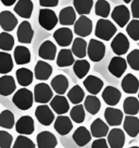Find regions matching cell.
Returning <instances> with one entry per match:
<instances>
[{
	"label": "cell",
	"mask_w": 139,
	"mask_h": 148,
	"mask_svg": "<svg viewBox=\"0 0 139 148\" xmlns=\"http://www.w3.org/2000/svg\"><path fill=\"white\" fill-rule=\"evenodd\" d=\"M38 148H55L58 144L56 136L49 131H42L36 136Z\"/></svg>",
	"instance_id": "d6986e66"
},
{
	"label": "cell",
	"mask_w": 139,
	"mask_h": 148,
	"mask_svg": "<svg viewBox=\"0 0 139 148\" xmlns=\"http://www.w3.org/2000/svg\"><path fill=\"white\" fill-rule=\"evenodd\" d=\"M126 26V32L129 37L133 39L134 41H139V20H131Z\"/></svg>",
	"instance_id": "bcb514c9"
},
{
	"label": "cell",
	"mask_w": 139,
	"mask_h": 148,
	"mask_svg": "<svg viewBox=\"0 0 139 148\" xmlns=\"http://www.w3.org/2000/svg\"><path fill=\"white\" fill-rule=\"evenodd\" d=\"M123 1L126 3V4H130V3L133 1V0H123Z\"/></svg>",
	"instance_id": "11a10c76"
},
{
	"label": "cell",
	"mask_w": 139,
	"mask_h": 148,
	"mask_svg": "<svg viewBox=\"0 0 139 148\" xmlns=\"http://www.w3.org/2000/svg\"><path fill=\"white\" fill-rule=\"evenodd\" d=\"M16 80L23 87L29 86L33 82V72L27 68H20L16 70Z\"/></svg>",
	"instance_id": "d590c367"
},
{
	"label": "cell",
	"mask_w": 139,
	"mask_h": 148,
	"mask_svg": "<svg viewBox=\"0 0 139 148\" xmlns=\"http://www.w3.org/2000/svg\"><path fill=\"white\" fill-rule=\"evenodd\" d=\"M12 148H35V143L25 135H20L16 138Z\"/></svg>",
	"instance_id": "c3c4849f"
},
{
	"label": "cell",
	"mask_w": 139,
	"mask_h": 148,
	"mask_svg": "<svg viewBox=\"0 0 139 148\" xmlns=\"http://www.w3.org/2000/svg\"><path fill=\"white\" fill-rule=\"evenodd\" d=\"M39 4L43 8H54L59 4V0H39Z\"/></svg>",
	"instance_id": "f5cc1de1"
},
{
	"label": "cell",
	"mask_w": 139,
	"mask_h": 148,
	"mask_svg": "<svg viewBox=\"0 0 139 148\" xmlns=\"http://www.w3.org/2000/svg\"><path fill=\"white\" fill-rule=\"evenodd\" d=\"M1 3L6 7H11L12 5H14L17 0H0Z\"/></svg>",
	"instance_id": "db71d44e"
},
{
	"label": "cell",
	"mask_w": 139,
	"mask_h": 148,
	"mask_svg": "<svg viewBox=\"0 0 139 148\" xmlns=\"http://www.w3.org/2000/svg\"><path fill=\"white\" fill-rule=\"evenodd\" d=\"M53 38L60 47L65 48L72 44L73 32L69 28H60L54 32Z\"/></svg>",
	"instance_id": "ac0fdd59"
},
{
	"label": "cell",
	"mask_w": 139,
	"mask_h": 148,
	"mask_svg": "<svg viewBox=\"0 0 139 148\" xmlns=\"http://www.w3.org/2000/svg\"><path fill=\"white\" fill-rule=\"evenodd\" d=\"M123 129L129 137H137L139 134V118L127 115L123 121Z\"/></svg>",
	"instance_id": "484cf974"
},
{
	"label": "cell",
	"mask_w": 139,
	"mask_h": 148,
	"mask_svg": "<svg viewBox=\"0 0 139 148\" xmlns=\"http://www.w3.org/2000/svg\"><path fill=\"white\" fill-rule=\"evenodd\" d=\"M72 139L79 147H83L91 142L92 135L85 126H80L73 133Z\"/></svg>",
	"instance_id": "4316f807"
},
{
	"label": "cell",
	"mask_w": 139,
	"mask_h": 148,
	"mask_svg": "<svg viewBox=\"0 0 139 148\" xmlns=\"http://www.w3.org/2000/svg\"><path fill=\"white\" fill-rule=\"evenodd\" d=\"M38 54L40 58H42L43 60L53 61L57 55V47L50 40H46L41 44L38 50Z\"/></svg>",
	"instance_id": "44dd1931"
},
{
	"label": "cell",
	"mask_w": 139,
	"mask_h": 148,
	"mask_svg": "<svg viewBox=\"0 0 139 148\" xmlns=\"http://www.w3.org/2000/svg\"><path fill=\"white\" fill-rule=\"evenodd\" d=\"M108 132H109V125L105 122H103V120H101L100 118H97L91 123L90 133L92 137L96 138V139L106 137Z\"/></svg>",
	"instance_id": "f546056e"
},
{
	"label": "cell",
	"mask_w": 139,
	"mask_h": 148,
	"mask_svg": "<svg viewBox=\"0 0 139 148\" xmlns=\"http://www.w3.org/2000/svg\"><path fill=\"white\" fill-rule=\"evenodd\" d=\"M73 8L80 15H88L92 11L94 0H73Z\"/></svg>",
	"instance_id": "74e56055"
},
{
	"label": "cell",
	"mask_w": 139,
	"mask_h": 148,
	"mask_svg": "<svg viewBox=\"0 0 139 148\" xmlns=\"http://www.w3.org/2000/svg\"><path fill=\"white\" fill-rule=\"evenodd\" d=\"M75 62V58L71 49H61L56 58L57 66L59 68H67V66H72Z\"/></svg>",
	"instance_id": "d6a6232c"
},
{
	"label": "cell",
	"mask_w": 139,
	"mask_h": 148,
	"mask_svg": "<svg viewBox=\"0 0 139 148\" xmlns=\"http://www.w3.org/2000/svg\"><path fill=\"white\" fill-rule=\"evenodd\" d=\"M91 148H110L107 143V140H104V138H99L95 140L92 143Z\"/></svg>",
	"instance_id": "816d5d0a"
},
{
	"label": "cell",
	"mask_w": 139,
	"mask_h": 148,
	"mask_svg": "<svg viewBox=\"0 0 139 148\" xmlns=\"http://www.w3.org/2000/svg\"><path fill=\"white\" fill-rule=\"evenodd\" d=\"M123 111L126 115L135 116L139 112V100L134 96L127 97L123 102Z\"/></svg>",
	"instance_id": "8d00e7d4"
},
{
	"label": "cell",
	"mask_w": 139,
	"mask_h": 148,
	"mask_svg": "<svg viewBox=\"0 0 139 148\" xmlns=\"http://www.w3.org/2000/svg\"><path fill=\"white\" fill-rule=\"evenodd\" d=\"M70 119L76 123H82L85 120V109L81 103L75 105L70 110Z\"/></svg>",
	"instance_id": "ee69618b"
},
{
	"label": "cell",
	"mask_w": 139,
	"mask_h": 148,
	"mask_svg": "<svg viewBox=\"0 0 139 148\" xmlns=\"http://www.w3.org/2000/svg\"><path fill=\"white\" fill-rule=\"evenodd\" d=\"M15 124L14 115L11 110H3L0 113V127L6 129L13 128Z\"/></svg>",
	"instance_id": "b9f144b4"
},
{
	"label": "cell",
	"mask_w": 139,
	"mask_h": 148,
	"mask_svg": "<svg viewBox=\"0 0 139 148\" xmlns=\"http://www.w3.org/2000/svg\"><path fill=\"white\" fill-rule=\"evenodd\" d=\"M13 137L12 134L4 130H0V148H11Z\"/></svg>",
	"instance_id": "681fc988"
},
{
	"label": "cell",
	"mask_w": 139,
	"mask_h": 148,
	"mask_svg": "<svg viewBox=\"0 0 139 148\" xmlns=\"http://www.w3.org/2000/svg\"><path fill=\"white\" fill-rule=\"evenodd\" d=\"M33 8H34V6H33L31 0H18L14 8H13V11L20 17L29 19L31 17Z\"/></svg>",
	"instance_id": "d4e9b609"
},
{
	"label": "cell",
	"mask_w": 139,
	"mask_h": 148,
	"mask_svg": "<svg viewBox=\"0 0 139 148\" xmlns=\"http://www.w3.org/2000/svg\"><path fill=\"white\" fill-rule=\"evenodd\" d=\"M34 114L37 121L42 125L45 126H49L54 122V119H55L53 110L46 103H44V105H40L37 106Z\"/></svg>",
	"instance_id": "9c48e42d"
},
{
	"label": "cell",
	"mask_w": 139,
	"mask_h": 148,
	"mask_svg": "<svg viewBox=\"0 0 139 148\" xmlns=\"http://www.w3.org/2000/svg\"><path fill=\"white\" fill-rule=\"evenodd\" d=\"M101 97H102V99L106 105H108L109 106H114L118 105V103L120 102L122 94L120 90L117 88V87L108 86L103 89Z\"/></svg>",
	"instance_id": "5bb4252c"
},
{
	"label": "cell",
	"mask_w": 139,
	"mask_h": 148,
	"mask_svg": "<svg viewBox=\"0 0 139 148\" xmlns=\"http://www.w3.org/2000/svg\"><path fill=\"white\" fill-rule=\"evenodd\" d=\"M53 97V90L51 86L46 83H39L34 86L33 91V99L34 102L38 103H47Z\"/></svg>",
	"instance_id": "5b68a950"
},
{
	"label": "cell",
	"mask_w": 139,
	"mask_h": 148,
	"mask_svg": "<svg viewBox=\"0 0 139 148\" xmlns=\"http://www.w3.org/2000/svg\"><path fill=\"white\" fill-rule=\"evenodd\" d=\"M14 47V38L9 32H3L0 33V49L10 52Z\"/></svg>",
	"instance_id": "f6af8a7d"
},
{
	"label": "cell",
	"mask_w": 139,
	"mask_h": 148,
	"mask_svg": "<svg viewBox=\"0 0 139 148\" xmlns=\"http://www.w3.org/2000/svg\"><path fill=\"white\" fill-rule=\"evenodd\" d=\"M107 143L110 148H123L125 144V132L120 128H113L107 134Z\"/></svg>",
	"instance_id": "4fadbf2b"
},
{
	"label": "cell",
	"mask_w": 139,
	"mask_h": 148,
	"mask_svg": "<svg viewBox=\"0 0 139 148\" xmlns=\"http://www.w3.org/2000/svg\"><path fill=\"white\" fill-rule=\"evenodd\" d=\"M16 90V83L12 76L4 74L0 77V95L10 96Z\"/></svg>",
	"instance_id": "f1b7e54d"
},
{
	"label": "cell",
	"mask_w": 139,
	"mask_h": 148,
	"mask_svg": "<svg viewBox=\"0 0 139 148\" xmlns=\"http://www.w3.org/2000/svg\"><path fill=\"white\" fill-rule=\"evenodd\" d=\"M87 50V42L81 37H77L72 41V51L73 55L76 56L79 59H83L85 58L87 55L86 53Z\"/></svg>",
	"instance_id": "836d02e7"
},
{
	"label": "cell",
	"mask_w": 139,
	"mask_h": 148,
	"mask_svg": "<svg viewBox=\"0 0 139 148\" xmlns=\"http://www.w3.org/2000/svg\"><path fill=\"white\" fill-rule=\"evenodd\" d=\"M12 69L13 61L10 52L0 51V74H8Z\"/></svg>",
	"instance_id": "ab89813d"
},
{
	"label": "cell",
	"mask_w": 139,
	"mask_h": 148,
	"mask_svg": "<svg viewBox=\"0 0 139 148\" xmlns=\"http://www.w3.org/2000/svg\"><path fill=\"white\" fill-rule=\"evenodd\" d=\"M127 66L128 64L126 59L122 58L121 56H114L111 59L108 66V70L113 76L120 78L127 70Z\"/></svg>",
	"instance_id": "8fae6325"
},
{
	"label": "cell",
	"mask_w": 139,
	"mask_h": 148,
	"mask_svg": "<svg viewBox=\"0 0 139 148\" xmlns=\"http://www.w3.org/2000/svg\"><path fill=\"white\" fill-rule=\"evenodd\" d=\"M130 10L125 5H118L114 8L111 12V17L114 20V22L119 27L124 28L130 21L131 13Z\"/></svg>",
	"instance_id": "52a82bcc"
},
{
	"label": "cell",
	"mask_w": 139,
	"mask_h": 148,
	"mask_svg": "<svg viewBox=\"0 0 139 148\" xmlns=\"http://www.w3.org/2000/svg\"><path fill=\"white\" fill-rule=\"evenodd\" d=\"M126 61L132 69L139 71V49L132 50L127 55Z\"/></svg>",
	"instance_id": "7dc6e473"
},
{
	"label": "cell",
	"mask_w": 139,
	"mask_h": 148,
	"mask_svg": "<svg viewBox=\"0 0 139 148\" xmlns=\"http://www.w3.org/2000/svg\"><path fill=\"white\" fill-rule=\"evenodd\" d=\"M73 70L79 79H83L90 70V64L85 59H79L74 62Z\"/></svg>",
	"instance_id": "f35d334b"
},
{
	"label": "cell",
	"mask_w": 139,
	"mask_h": 148,
	"mask_svg": "<svg viewBox=\"0 0 139 148\" xmlns=\"http://www.w3.org/2000/svg\"><path fill=\"white\" fill-rule=\"evenodd\" d=\"M111 48L114 54H117V56H122L126 54L130 49V41L124 33L118 32L112 40Z\"/></svg>",
	"instance_id": "ba28073f"
},
{
	"label": "cell",
	"mask_w": 139,
	"mask_h": 148,
	"mask_svg": "<svg viewBox=\"0 0 139 148\" xmlns=\"http://www.w3.org/2000/svg\"><path fill=\"white\" fill-rule=\"evenodd\" d=\"M33 93L29 89L23 87L18 89L12 97V103L20 110H28L33 106Z\"/></svg>",
	"instance_id": "7a4b0ae2"
},
{
	"label": "cell",
	"mask_w": 139,
	"mask_h": 148,
	"mask_svg": "<svg viewBox=\"0 0 139 148\" xmlns=\"http://www.w3.org/2000/svg\"><path fill=\"white\" fill-rule=\"evenodd\" d=\"M14 125L16 132L19 133L20 135H31L35 130L34 120L28 115L20 117V119L16 122Z\"/></svg>",
	"instance_id": "7c38bea8"
},
{
	"label": "cell",
	"mask_w": 139,
	"mask_h": 148,
	"mask_svg": "<svg viewBox=\"0 0 139 148\" xmlns=\"http://www.w3.org/2000/svg\"><path fill=\"white\" fill-rule=\"evenodd\" d=\"M123 112L116 107L108 106L104 111V118L109 126H119L123 122Z\"/></svg>",
	"instance_id": "9a60e30c"
},
{
	"label": "cell",
	"mask_w": 139,
	"mask_h": 148,
	"mask_svg": "<svg viewBox=\"0 0 139 148\" xmlns=\"http://www.w3.org/2000/svg\"><path fill=\"white\" fill-rule=\"evenodd\" d=\"M13 58L16 65L22 66L27 65L30 62L31 55H30L29 49L25 46H17L13 51Z\"/></svg>",
	"instance_id": "1f68e13d"
},
{
	"label": "cell",
	"mask_w": 139,
	"mask_h": 148,
	"mask_svg": "<svg viewBox=\"0 0 139 148\" xmlns=\"http://www.w3.org/2000/svg\"><path fill=\"white\" fill-rule=\"evenodd\" d=\"M54 129L61 136H65L73 129V123L70 117L59 115L54 122Z\"/></svg>",
	"instance_id": "ffe728a7"
},
{
	"label": "cell",
	"mask_w": 139,
	"mask_h": 148,
	"mask_svg": "<svg viewBox=\"0 0 139 148\" xmlns=\"http://www.w3.org/2000/svg\"><path fill=\"white\" fill-rule=\"evenodd\" d=\"M53 71L52 66L46 63L44 60H40L36 63V66H34V74L35 78L39 81H46L50 78Z\"/></svg>",
	"instance_id": "603a6c76"
},
{
	"label": "cell",
	"mask_w": 139,
	"mask_h": 148,
	"mask_svg": "<svg viewBox=\"0 0 139 148\" xmlns=\"http://www.w3.org/2000/svg\"><path fill=\"white\" fill-rule=\"evenodd\" d=\"M138 114H139V112H138Z\"/></svg>",
	"instance_id": "680465c9"
},
{
	"label": "cell",
	"mask_w": 139,
	"mask_h": 148,
	"mask_svg": "<svg viewBox=\"0 0 139 148\" xmlns=\"http://www.w3.org/2000/svg\"><path fill=\"white\" fill-rule=\"evenodd\" d=\"M84 98H85L84 90L79 85L74 86L67 93V100H69V102L73 105H79L84 100Z\"/></svg>",
	"instance_id": "60d3db41"
},
{
	"label": "cell",
	"mask_w": 139,
	"mask_h": 148,
	"mask_svg": "<svg viewBox=\"0 0 139 148\" xmlns=\"http://www.w3.org/2000/svg\"><path fill=\"white\" fill-rule=\"evenodd\" d=\"M122 90L127 94H135L139 90V80L134 74L128 73L121 81Z\"/></svg>",
	"instance_id": "cb8c5ba5"
},
{
	"label": "cell",
	"mask_w": 139,
	"mask_h": 148,
	"mask_svg": "<svg viewBox=\"0 0 139 148\" xmlns=\"http://www.w3.org/2000/svg\"><path fill=\"white\" fill-rule=\"evenodd\" d=\"M111 12V5L107 0H97L95 4V13L101 18H107Z\"/></svg>",
	"instance_id": "7bdbcfd3"
},
{
	"label": "cell",
	"mask_w": 139,
	"mask_h": 148,
	"mask_svg": "<svg viewBox=\"0 0 139 148\" xmlns=\"http://www.w3.org/2000/svg\"><path fill=\"white\" fill-rule=\"evenodd\" d=\"M131 12L134 19H139V0H133L131 2Z\"/></svg>",
	"instance_id": "f907efd6"
},
{
	"label": "cell",
	"mask_w": 139,
	"mask_h": 148,
	"mask_svg": "<svg viewBox=\"0 0 139 148\" xmlns=\"http://www.w3.org/2000/svg\"><path fill=\"white\" fill-rule=\"evenodd\" d=\"M76 11L74 10L73 7L67 6L65 8L62 9L59 13V23L62 26L67 27V26H73L74 23L77 20Z\"/></svg>",
	"instance_id": "83f0119b"
},
{
	"label": "cell",
	"mask_w": 139,
	"mask_h": 148,
	"mask_svg": "<svg viewBox=\"0 0 139 148\" xmlns=\"http://www.w3.org/2000/svg\"><path fill=\"white\" fill-rule=\"evenodd\" d=\"M50 86H51L52 90H54L58 95H63L68 89L69 82L66 76L63 75V74H58L56 75L50 82Z\"/></svg>",
	"instance_id": "4dcf8cb0"
},
{
	"label": "cell",
	"mask_w": 139,
	"mask_h": 148,
	"mask_svg": "<svg viewBox=\"0 0 139 148\" xmlns=\"http://www.w3.org/2000/svg\"><path fill=\"white\" fill-rule=\"evenodd\" d=\"M128 148H139V146H131V147H128Z\"/></svg>",
	"instance_id": "9f6ffc18"
},
{
	"label": "cell",
	"mask_w": 139,
	"mask_h": 148,
	"mask_svg": "<svg viewBox=\"0 0 139 148\" xmlns=\"http://www.w3.org/2000/svg\"><path fill=\"white\" fill-rule=\"evenodd\" d=\"M138 100H139V90H138V98H137Z\"/></svg>",
	"instance_id": "6f0895ef"
},
{
	"label": "cell",
	"mask_w": 139,
	"mask_h": 148,
	"mask_svg": "<svg viewBox=\"0 0 139 148\" xmlns=\"http://www.w3.org/2000/svg\"><path fill=\"white\" fill-rule=\"evenodd\" d=\"M38 21L40 26L46 31H52L58 24V16L49 8H44L39 11Z\"/></svg>",
	"instance_id": "277c9868"
},
{
	"label": "cell",
	"mask_w": 139,
	"mask_h": 148,
	"mask_svg": "<svg viewBox=\"0 0 139 148\" xmlns=\"http://www.w3.org/2000/svg\"><path fill=\"white\" fill-rule=\"evenodd\" d=\"M93 31V22L86 15H80L74 23V32L79 37L85 38L89 36Z\"/></svg>",
	"instance_id": "8992f818"
},
{
	"label": "cell",
	"mask_w": 139,
	"mask_h": 148,
	"mask_svg": "<svg viewBox=\"0 0 139 148\" xmlns=\"http://www.w3.org/2000/svg\"><path fill=\"white\" fill-rule=\"evenodd\" d=\"M117 28L111 20L107 18H100L97 20L95 29V35L103 41H110L116 35Z\"/></svg>",
	"instance_id": "6da1fadb"
},
{
	"label": "cell",
	"mask_w": 139,
	"mask_h": 148,
	"mask_svg": "<svg viewBox=\"0 0 139 148\" xmlns=\"http://www.w3.org/2000/svg\"><path fill=\"white\" fill-rule=\"evenodd\" d=\"M50 108L58 115H63L67 113L70 109L69 102L66 97L63 95H58L53 96L52 99L50 100Z\"/></svg>",
	"instance_id": "2e32d148"
},
{
	"label": "cell",
	"mask_w": 139,
	"mask_h": 148,
	"mask_svg": "<svg viewBox=\"0 0 139 148\" xmlns=\"http://www.w3.org/2000/svg\"><path fill=\"white\" fill-rule=\"evenodd\" d=\"M83 107L91 115H96L100 110V100L97 98V95H88L84 98Z\"/></svg>",
	"instance_id": "e575fe53"
},
{
	"label": "cell",
	"mask_w": 139,
	"mask_h": 148,
	"mask_svg": "<svg viewBox=\"0 0 139 148\" xmlns=\"http://www.w3.org/2000/svg\"><path fill=\"white\" fill-rule=\"evenodd\" d=\"M105 52H106V46L99 40L91 39L89 43L87 44L86 53L88 55V58L92 62H100L104 58Z\"/></svg>",
	"instance_id": "3957f363"
},
{
	"label": "cell",
	"mask_w": 139,
	"mask_h": 148,
	"mask_svg": "<svg viewBox=\"0 0 139 148\" xmlns=\"http://www.w3.org/2000/svg\"><path fill=\"white\" fill-rule=\"evenodd\" d=\"M17 40L21 44H30L34 36V31H33L31 25L29 21L24 20L20 23V25L17 28Z\"/></svg>",
	"instance_id": "30bf717a"
},
{
	"label": "cell",
	"mask_w": 139,
	"mask_h": 148,
	"mask_svg": "<svg viewBox=\"0 0 139 148\" xmlns=\"http://www.w3.org/2000/svg\"><path fill=\"white\" fill-rule=\"evenodd\" d=\"M83 86L91 95H97L103 88L104 83L99 77L95 75H88L83 81Z\"/></svg>",
	"instance_id": "7402d4cb"
},
{
	"label": "cell",
	"mask_w": 139,
	"mask_h": 148,
	"mask_svg": "<svg viewBox=\"0 0 139 148\" xmlns=\"http://www.w3.org/2000/svg\"><path fill=\"white\" fill-rule=\"evenodd\" d=\"M18 25V19L10 11H3L0 12V27L4 32H11Z\"/></svg>",
	"instance_id": "e0dca14e"
}]
</instances>
